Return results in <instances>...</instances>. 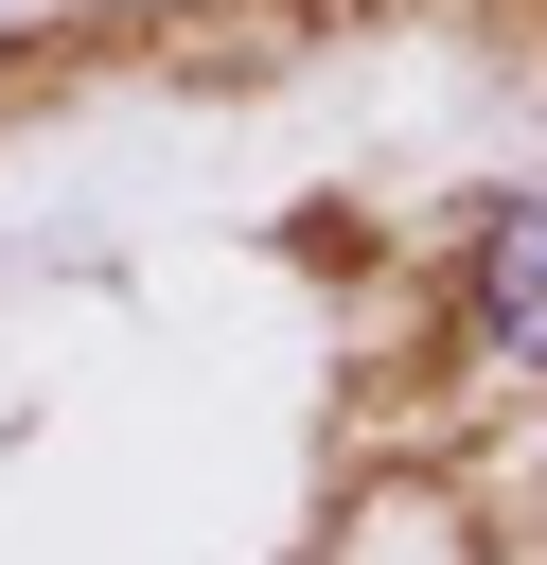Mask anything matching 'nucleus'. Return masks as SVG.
<instances>
[{"label": "nucleus", "instance_id": "obj_1", "mask_svg": "<svg viewBox=\"0 0 547 565\" xmlns=\"http://www.w3.org/2000/svg\"><path fill=\"white\" fill-rule=\"evenodd\" d=\"M494 335L547 371V212H512V230H494Z\"/></svg>", "mask_w": 547, "mask_h": 565}]
</instances>
